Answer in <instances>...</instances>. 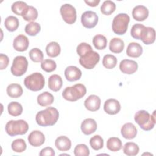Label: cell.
Wrapping results in <instances>:
<instances>
[{
  "mask_svg": "<svg viewBox=\"0 0 156 156\" xmlns=\"http://www.w3.org/2000/svg\"><path fill=\"white\" fill-rule=\"evenodd\" d=\"M57 67L56 63L52 59H45L41 63V68L42 69L47 73L54 71Z\"/></svg>",
  "mask_w": 156,
  "mask_h": 156,
  "instance_id": "cell-41",
  "label": "cell"
},
{
  "mask_svg": "<svg viewBox=\"0 0 156 156\" xmlns=\"http://www.w3.org/2000/svg\"><path fill=\"white\" fill-rule=\"evenodd\" d=\"M30 58L35 63L41 62L43 59V53L38 48H34L32 49L29 53Z\"/></svg>",
  "mask_w": 156,
  "mask_h": 156,
  "instance_id": "cell-40",
  "label": "cell"
},
{
  "mask_svg": "<svg viewBox=\"0 0 156 156\" xmlns=\"http://www.w3.org/2000/svg\"><path fill=\"white\" fill-rule=\"evenodd\" d=\"M85 2L90 7H96L100 2V0H93V1L85 0Z\"/></svg>",
  "mask_w": 156,
  "mask_h": 156,
  "instance_id": "cell-47",
  "label": "cell"
},
{
  "mask_svg": "<svg viewBox=\"0 0 156 156\" xmlns=\"http://www.w3.org/2000/svg\"><path fill=\"white\" fill-rule=\"evenodd\" d=\"M65 76L69 82H74L79 80L82 76V71L75 66H69L65 70Z\"/></svg>",
  "mask_w": 156,
  "mask_h": 156,
  "instance_id": "cell-17",
  "label": "cell"
},
{
  "mask_svg": "<svg viewBox=\"0 0 156 156\" xmlns=\"http://www.w3.org/2000/svg\"><path fill=\"white\" fill-rule=\"evenodd\" d=\"M28 61L26 57L18 55L15 57L10 68L12 74L16 77L22 76L27 71Z\"/></svg>",
  "mask_w": 156,
  "mask_h": 156,
  "instance_id": "cell-7",
  "label": "cell"
},
{
  "mask_svg": "<svg viewBox=\"0 0 156 156\" xmlns=\"http://www.w3.org/2000/svg\"><path fill=\"white\" fill-rule=\"evenodd\" d=\"M143 53L142 46L138 43L131 42L127 46L126 54L129 57L133 58L139 57Z\"/></svg>",
  "mask_w": 156,
  "mask_h": 156,
  "instance_id": "cell-21",
  "label": "cell"
},
{
  "mask_svg": "<svg viewBox=\"0 0 156 156\" xmlns=\"http://www.w3.org/2000/svg\"><path fill=\"white\" fill-rule=\"evenodd\" d=\"M7 110L9 114L13 116H18L23 112V107L18 102H11L8 104Z\"/></svg>",
  "mask_w": 156,
  "mask_h": 156,
  "instance_id": "cell-30",
  "label": "cell"
},
{
  "mask_svg": "<svg viewBox=\"0 0 156 156\" xmlns=\"http://www.w3.org/2000/svg\"><path fill=\"white\" fill-rule=\"evenodd\" d=\"M98 22V16L93 11H86L82 14L81 23L86 28L91 29L94 27Z\"/></svg>",
  "mask_w": 156,
  "mask_h": 156,
  "instance_id": "cell-10",
  "label": "cell"
},
{
  "mask_svg": "<svg viewBox=\"0 0 156 156\" xmlns=\"http://www.w3.org/2000/svg\"><path fill=\"white\" fill-rule=\"evenodd\" d=\"M22 16L26 21H35L38 17V11L34 7L29 5Z\"/></svg>",
  "mask_w": 156,
  "mask_h": 156,
  "instance_id": "cell-35",
  "label": "cell"
},
{
  "mask_svg": "<svg viewBox=\"0 0 156 156\" xmlns=\"http://www.w3.org/2000/svg\"><path fill=\"white\" fill-rule=\"evenodd\" d=\"M29 144L34 147L41 146L45 141L44 135L39 130H34L29 135L27 138Z\"/></svg>",
  "mask_w": 156,
  "mask_h": 156,
  "instance_id": "cell-14",
  "label": "cell"
},
{
  "mask_svg": "<svg viewBox=\"0 0 156 156\" xmlns=\"http://www.w3.org/2000/svg\"><path fill=\"white\" fill-rule=\"evenodd\" d=\"M121 133L124 138L131 140L136 136L137 129L133 124L127 122L122 126L121 129Z\"/></svg>",
  "mask_w": 156,
  "mask_h": 156,
  "instance_id": "cell-18",
  "label": "cell"
},
{
  "mask_svg": "<svg viewBox=\"0 0 156 156\" xmlns=\"http://www.w3.org/2000/svg\"><path fill=\"white\" fill-rule=\"evenodd\" d=\"M100 60V55L93 50L87 52L83 56L80 57L79 60V63L84 68L91 69L95 67Z\"/></svg>",
  "mask_w": 156,
  "mask_h": 156,
  "instance_id": "cell-8",
  "label": "cell"
},
{
  "mask_svg": "<svg viewBox=\"0 0 156 156\" xmlns=\"http://www.w3.org/2000/svg\"><path fill=\"white\" fill-rule=\"evenodd\" d=\"M5 129L6 133L11 136L24 135L27 132L29 125L23 119L10 120L6 123Z\"/></svg>",
  "mask_w": 156,
  "mask_h": 156,
  "instance_id": "cell-4",
  "label": "cell"
},
{
  "mask_svg": "<svg viewBox=\"0 0 156 156\" xmlns=\"http://www.w3.org/2000/svg\"><path fill=\"white\" fill-rule=\"evenodd\" d=\"M86 93L85 86L82 83H77L73 86L66 87L62 92V96L66 101L75 102L83 98Z\"/></svg>",
  "mask_w": 156,
  "mask_h": 156,
  "instance_id": "cell-3",
  "label": "cell"
},
{
  "mask_svg": "<svg viewBox=\"0 0 156 156\" xmlns=\"http://www.w3.org/2000/svg\"><path fill=\"white\" fill-rule=\"evenodd\" d=\"M58 118L59 113L57 109L52 107H49L37 113L35 121L40 126H51L57 122Z\"/></svg>",
  "mask_w": 156,
  "mask_h": 156,
  "instance_id": "cell-1",
  "label": "cell"
},
{
  "mask_svg": "<svg viewBox=\"0 0 156 156\" xmlns=\"http://www.w3.org/2000/svg\"><path fill=\"white\" fill-rule=\"evenodd\" d=\"M40 156H54L55 152L54 150L51 147H46L41 150L39 153Z\"/></svg>",
  "mask_w": 156,
  "mask_h": 156,
  "instance_id": "cell-46",
  "label": "cell"
},
{
  "mask_svg": "<svg viewBox=\"0 0 156 156\" xmlns=\"http://www.w3.org/2000/svg\"><path fill=\"white\" fill-rule=\"evenodd\" d=\"M80 128L85 135H89L96 130L97 123L93 118H87L82 121Z\"/></svg>",
  "mask_w": 156,
  "mask_h": 156,
  "instance_id": "cell-19",
  "label": "cell"
},
{
  "mask_svg": "<svg viewBox=\"0 0 156 156\" xmlns=\"http://www.w3.org/2000/svg\"><path fill=\"white\" fill-rule=\"evenodd\" d=\"M117 64L116 57L112 54H106L102 59V65L107 69H113Z\"/></svg>",
  "mask_w": 156,
  "mask_h": 156,
  "instance_id": "cell-37",
  "label": "cell"
},
{
  "mask_svg": "<svg viewBox=\"0 0 156 156\" xmlns=\"http://www.w3.org/2000/svg\"><path fill=\"white\" fill-rule=\"evenodd\" d=\"M134 119L143 130H151L155 124V111L150 115L144 110H139L135 113Z\"/></svg>",
  "mask_w": 156,
  "mask_h": 156,
  "instance_id": "cell-2",
  "label": "cell"
},
{
  "mask_svg": "<svg viewBox=\"0 0 156 156\" xmlns=\"http://www.w3.org/2000/svg\"><path fill=\"white\" fill-rule=\"evenodd\" d=\"M60 12L63 21L68 24L74 23L77 19L76 10L69 4H65L60 7Z\"/></svg>",
  "mask_w": 156,
  "mask_h": 156,
  "instance_id": "cell-9",
  "label": "cell"
},
{
  "mask_svg": "<svg viewBox=\"0 0 156 156\" xmlns=\"http://www.w3.org/2000/svg\"><path fill=\"white\" fill-rule=\"evenodd\" d=\"M119 69L124 74H132L138 69V63L132 60L124 59L119 63Z\"/></svg>",
  "mask_w": 156,
  "mask_h": 156,
  "instance_id": "cell-11",
  "label": "cell"
},
{
  "mask_svg": "<svg viewBox=\"0 0 156 156\" xmlns=\"http://www.w3.org/2000/svg\"><path fill=\"white\" fill-rule=\"evenodd\" d=\"M132 14L135 20L143 21L148 17L149 10L146 7L143 5H138L133 9Z\"/></svg>",
  "mask_w": 156,
  "mask_h": 156,
  "instance_id": "cell-16",
  "label": "cell"
},
{
  "mask_svg": "<svg viewBox=\"0 0 156 156\" xmlns=\"http://www.w3.org/2000/svg\"><path fill=\"white\" fill-rule=\"evenodd\" d=\"M74 154L76 156H88L90 155V150L86 144H79L75 147Z\"/></svg>",
  "mask_w": 156,
  "mask_h": 156,
  "instance_id": "cell-42",
  "label": "cell"
},
{
  "mask_svg": "<svg viewBox=\"0 0 156 156\" xmlns=\"http://www.w3.org/2000/svg\"><path fill=\"white\" fill-rule=\"evenodd\" d=\"M92 49V47L91 46V45H90L89 44L85 43V42H82L80 43L77 46V54L80 56L82 57L85 54H86L87 52L91 51Z\"/></svg>",
  "mask_w": 156,
  "mask_h": 156,
  "instance_id": "cell-44",
  "label": "cell"
},
{
  "mask_svg": "<svg viewBox=\"0 0 156 156\" xmlns=\"http://www.w3.org/2000/svg\"><path fill=\"white\" fill-rule=\"evenodd\" d=\"M19 24L18 19L12 15L7 16L4 21V26L6 29L10 32L15 31L18 28Z\"/></svg>",
  "mask_w": 156,
  "mask_h": 156,
  "instance_id": "cell-28",
  "label": "cell"
},
{
  "mask_svg": "<svg viewBox=\"0 0 156 156\" xmlns=\"http://www.w3.org/2000/svg\"><path fill=\"white\" fill-rule=\"evenodd\" d=\"M116 4L112 1H105L101 6V12L105 15H110L115 11Z\"/></svg>",
  "mask_w": 156,
  "mask_h": 156,
  "instance_id": "cell-34",
  "label": "cell"
},
{
  "mask_svg": "<svg viewBox=\"0 0 156 156\" xmlns=\"http://www.w3.org/2000/svg\"><path fill=\"white\" fill-rule=\"evenodd\" d=\"M130 21L129 16L124 13H121L116 15L112 21V29L115 34L117 35L124 34L128 28Z\"/></svg>",
  "mask_w": 156,
  "mask_h": 156,
  "instance_id": "cell-6",
  "label": "cell"
},
{
  "mask_svg": "<svg viewBox=\"0 0 156 156\" xmlns=\"http://www.w3.org/2000/svg\"><path fill=\"white\" fill-rule=\"evenodd\" d=\"M9 63V58L7 55L4 54H0V69H5Z\"/></svg>",
  "mask_w": 156,
  "mask_h": 156,
  "instance_id": "cell-45",
  "label": "cell"
},
{
  "mask_svg": "<svg viewBox=\"0 0 156 156\" xmlns=\"http://www.w3.org/2000/svg\"><path fill=\"white\" fill-rule=\"evenodd\" d=\"M90 144L91 148L95 151L102 149L104 146L103 138L99 135H96L90 140Z\"/></svg>",
  "mask_w": 156,
  "mask_h": 156,
  "instance_id": "cell-38",
  "label": "cell"
},
{
  "mask_svg": "<svg viewBox=\"0 0 156 156\" xmlns=\"http://www.w3.org/2000/svg\"><path fill=\"white\" fill-rule=\"evenodd\" d=\"M63 85L62 77L58 74L51 75L48 79V87L50 90L57 92L60 90Z\"/></svg>",
  "mask_w": 156,
  "mask_h": 156,
  "instance_id": "cell-23",
  "label": "cell"
},
{
  "mask_svg": "<svg viewBox=\"0 0 156 156\" xmlns=\"http://www.w3.org/2000/svg\"><path fill=\"white\" fill-rule=\"evenodd\" d=\"M101 99L95 94L90 95L84 101L85 107L89 111L95 112L99 109L101 106Z\"/></svg>",
  "mask_w": 156,
  "mask_h": 156,
  "instance_id": "cell-15",
  "label": "cell"
},
{
  "mask_svg": "<svg viewBox=\"0 0 156 156\" xmlns=\"http://www.w3.org/2000/svg\"><path fill=\"white\" fill-rule=\"evenodd\" d=\"M28 6L29 5L24 1H15L12 4L11 9H12V11L15 14L17 15L23 16V15L27 9Z\"/></svg>",
  "mask_w": 156,
  "mask_h": 156,
  "instance_id": "cell-31",
  "label": "cell"
},
{
  "mask_svg": "<svg viewBox=\"0 0 156 156\" xmlns=\"http://www.w3.org/2000/svg\"><path fill=\"white\" fill-rule=\"evenodd\" d=\"M29 44L28 38L23 34L18 35L13 40V48L19 52H23L26 51Z\"/></svg>",
  "mask_w": 156,
  "mask_h": 156,
  "instance_id": "cell-13",
  "label": "cell"
},
{
  "mask_svg": "<svg viewBox=\"0 0 156 156\" xmlns=\"http://www.w3.org/2000/svg\"><path fill=\"white\" fill-rule=\"evenodd\" d=\"M54 98L53 95L48 91H44L37 96V102L42 107H46L51 105L54 102Z\"/></svg>",
  "mask_w": 156,
  "mask_h": 156,
  "instance_id": "cell-25",
  "label": "cell"
},
{
  "mask_svg": "<svg viewBox=\"0 0 156 156\" xmlns=\"http://www.w3.org/2000/svg\"><path fill=\"white\" fill-rule=\"evenodd\" d=\"M139 150L138 146L133 142H127L123 147L124 153L128 156L136 155L139 152Z\"/></svg>",
  "mask_w": 156,
  "mask_h": 156,
  "instance_id": "cell-32",
  "label": "cell"
},
{
  "mask_svg": "<svg viewBox=\"0 0 156 156\" xmlns=\"http://www.w3.org/2000/svg\"><path fill=\"white\" fill-rule=\"evenodd\" d=\"M55 146L60 151H67L71 149V141L66 136H60L56 138Z\"/></svg>",
  "mask_w": 156,
  "mask_h": 156,
  "instance_id": "cell-22",
  "label": "cell"
},
{
  "mask_svg": "<svg viewBox=\"0 0 156 156\" xmlns=\"http://www.w3.org/2000/svg\"><path fill=\"white\" fill-rule=\"evenodd\" d=\"M25 87L33 91L42 90L45 85V79L42 74L34 73L27 76L24 80Z\"/></svg>",
  "mask_w": 156,
  "mask_h": 156,
  "instance_id": "cell-5",
  "label": "cell"
},
{
  "mask_svg": "<svg viewBox=\"0 0 156 156\" xmlns=\"http://www.w3.org/2000/svg\"><path fill=\"white\" fill-rule=\"evenodd\" d=\"M11 147L12 150L15 152H23L26 150L27 145L23 139L18 138L12 142Z\"/></svg>",
  "mask_w": 156,
  "mask_h": 156,
  "instance_id": "cell-39",
  "label": "cell"
},
{
  "mask_svg": "<svg viewBox=\"0 0 156 156\" xmlns=\"http://www.w3.org/2000/svg\"><path fill=\"white\" fill-rule=\"evenodd\" d=\"M6 91L9 97L12 98H18L23 94V90L20 84L11 83L7 86Z\"/></svg>",
  "mask_w": 156,
  "mask_h": 156,
  "instance_id": "cell-24",
  "label": "cell"
},
{
  "mask_svg": "<svg viewBox=\"0 0 156 156\" xmlns=\"http://www.w3.org/2000/svg\"><path fill=\"white\" fill-rule=\"evenodd\" d=\"M92 41L95 48L98 50L104 49L107 44V40L106 37L101 34L96 35L93 37Z\"/></svg>",
  "mask_w": 156,
  "mask_h": 156,
  "instance_id": "cell-33",
  "label": "cell"
},
{
  "mask_svg": "<svg viewBox=\"0 0 156 156\" xmlns=\"http://www.w3.org/2000/svg\"><path fill=\"white\" fill-rule=\"evenodd\" d=\"M124 48V41L119 38H112L109 43V49L113 53H121Z\"/></svg>",
  "mask_w": 156,
  "mask_h": 156,
  "instance_id": "cell-26",
  "label": "cell"
},
{
  "mask_svg": "<svg viewBox=\"0 0 156 156\" xmlns=\"http://www.w3.org/2000/svg\"><path fill=\"white\" fill-rule=\"evenodd\" d=\"M61 51L60 46L56 41H51L49 43L46 47V52L47 55L50 57H56Z\"/></svg>",
  "mask_w": 156,
  "mask_h": 156,
  "instance_id": "cell-27",
  "label": "cell"
},
{
  "mask_svg": "<svg viewBox=\"0 0 156 156\" xmlns=\"http://www.w3.org/2000/svg\"><path fill=\"white\" fill-rule=\"evenodd\" d=\"M121 110V104L119 102L115 99H108L106 100L104 104V110L107 114L113 115H116Z\"/></svg>",
  "mask_w": 156,
  "mask_h": 156,
  "instance_id": "cell-12",
  "label": "cell"
},
{
  "mask_svg": "<svg viewBox=\"0 0 156 156\" xmlns=\"http://www.w3.org/2000/svg\"><path fill=\"white\" fill-rule=\"evenodd\" d=\"M122 143L121 140L117 137H110L107 141V147L112 152H117L121 149Z\"/></svg>",
  "mask_w": 156,
  "mask_h": 156,
  "instance_id": "cell-29",
  "label": "cell"
},
{
  "mask_svg": "<svg viewBox=\"0 0 156 156\" xmlns=\"http://www.w3.org/2000/svg\"><path fill=\"white\" fill-rule=\"evenodd\" d=\"M24 30L27 35L30 36H35L40 32L41 26L38 23L32 21L26 24Z\"/></svg>",
  "mask_w": 156,
  "mask_h": 156,
  "instance_id": "cell-36",
  "label": "cell"
},
{
  "mask_svg": "<svg viewBox=\"0 0 156 156\" xmlns=\"http://www.w3.org/2000/svg\"><path fill=\"white\" fill-rule=\"evenodd\" d=\"M145 27L146 26H144L143 24H141L140 23L135 24L132 27V29L130 30L131 36L135 39L140 40V37H141V33Z\"/></svg>",
  "mask_w": 156,
  "mask_h": 156,
  "instance_id": "cell-43",
  "label": "cell"
},
{
  "mask_svg": "<svg viewBox=\"0 0 156 156\" xmlns=\"http://www.w3.org/2000/svg\"><path fill=\"white\" fill-rule=\"evenodd\" d=\"M140 40L145 44H152L155 40V29L151 27H145L141 33Z\"/></svg>",
  "mask_w": 156,
  "mask_h": 156,
  "instance_id": "cell-20",
  "label": "cell"
}]
</instances>
